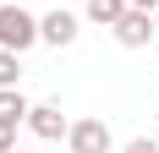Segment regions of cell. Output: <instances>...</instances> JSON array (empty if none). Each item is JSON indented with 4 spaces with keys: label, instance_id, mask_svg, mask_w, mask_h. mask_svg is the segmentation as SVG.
<instances>
[{
    "label": "cell",
    "instance_id": "cell-11",
    "mask_svg": "<svg viewBox=\"0 0 159 153\" xmlns=\"http://www.w3.org/2000/svg\"><path fill=\"white\" fill-rule=\"evenodd\" d=\"M126 6H137V11H159V0H126Z\"/></svg>",
    "mask_w": 159,
    "mask_h": 153
},
{
    "label": "cell",
    "instance_id": "cell-13",
    "mask_svg": "<svg viewBox=\"0 0 159 153\" xmlns=\"http://www.w3.org/2000/svg\"><path fill=\"white\" fill-rule=\"evenodd\" d=\"M154 28H159V11H154Z\"/></svg>",
    "mask_w": 159,
    "mask_h": 153
},
{
    "label": "cell",
    "instance_id": "cell-12",
    "mask_svg": "<svg viewBox=\"0 0 159 153\" xmlns=\"http://www.w3.org/2000/svg\"><path fill=\"white\" fill-rule=\"evenodd\" d=\"M11 153H33V148H11Z\"/></svg>",
    "mask_w": 159,
    "mask_h": 153
},
{
    "label": "cell",
    "instance_id": "cell-14",
    "mask_svg": "<svg viewBox=\"0 0 159 153\" xmlns=\"http://www.w3.org/2000/svg\"><path fill=\"white\" fill-rule=\"evenodd\" d=\"M154 142H159V131H154Z\"/></svg>",
    "mask_w": 159,
    "mask_h": 153
},
{
    "label": "cell",
    "instance_id": "cell-10",
    "mask_svg": "<svg viewBox=\"0 0 159 153\" xmlns=\"http://www.w3.org/2000/svg\"><path fill=\"white\" fill-rule=\"evenodd\" d=\"M126 153H159V142H154V137H132Z\"/></svg>",
    "mask_w": 159,
    "mask_h": 153
},
{
    "label": "cell",
    "instance_id": "cell-9",
    "mask_svg": "<svg viewBox=\"0 0 159 153\" xmlns=\"http://www.w3.org/2000/svg\"><path fill=\"white\" fill-rule=\"evenodd\" d=\"M16 148V120H0V153Z\"/></svg>",
    "mask_w": 159,
    "mask_h": 153
},
{
    "label": "cell",
    "instance_id": "cell-1",
    "mask_svg": "<svg viewBox=\"0 0 159 153\" xmlns=\"http://www.w3.org/2000/svg\"><path fill=\"white\" fill-rule=\"evenodd\" d=\"M39 44V16H28L22 6H11V0H0V49H33Z\"/></svg>",
    "mask_w": 159,
    "mask_h": 153
},
{
    "label": "cell",
    "instance_id": "cell-8",
    "mask_svg": "<svg viewBox=\"0 0 159 153\" xmlns=\"http://www.w3.org/2000/svg\"><path fill=\"white\" fill-rule=\"evenodd\" d=\"M16 76H22V55L16 49H0V88H16Z\"/></svg>",
    "mask_w": 159,
    "mask_h": 153
},
{
    "label": "cell",
    "instance_id": "cell-5",
    "mask_svg": "<svg viewBox=\"0 0 159 153\" xmlns=\"http://www.w3.org/2000/svg\"><path fill=\"white\" fill-rule=\"evenodd\" d=\"M39 38H44V44H71V38H77V16L71 11H49V16H39Z\"/></svg>",
    "mask_w": 159,
    "mask_h": 153
},
{
    "label": "cell",
    "instance_id": "cell-2",
    "mask_svg": "<svg viewBox=\"0 0 159 153\" xmlns=\"http://www.w3.org/2000/svg\"><path fill=\"white\" fill-rule=\"evenodd\" d=\"M110 33H115V44H121V49H143L159 28H154V11H137V6H126V16H121Z\"/></svg>",
    "mask_w": 159,
    "mask_h": 153
},
{
    "label": "cell",
    "instance_id": "cell-7",
    "mask_svg": "<svg viewBox=\"0 0 159 153\" xmlns=\"http://www.w3.org/2000/svg\"><path fill=\"white\" fill-rule=\"evenodd\" d=\"M28 98H22V88H0V120H16V126H22V120H28Z\"/></svg>",
    "mask_w": 159,
    "mask_h": 153
},
{
    "label": "cell",
    "instance_id": "cell-6",
    "mask_svg": "<svg viewBox=\"0 0 159 153\" xmlns=\"http://www.w3.org/2000/svg\"><path fill=\"white\" fill-rule=\"evenodd\" d=\"M126 16V0H88V22H99V28H115Z\"/></svg>",
    "mask_w": 159,
    "mask_h": 153
},
{
    "label": "cell",
    "instance_id": "cell-3",
    "mask_svg": "<svg viewBox=\"0 0 159 153\" xmlns=\"http://www.w3.org/2000/svg\"><path fill=\"white\" fill-rule=\"evenodd\" d=\"M66 142H71V153H110V126L104 120H71V131H66Z\"/></svg>",
    "mask_w": 159,
    "mask_h": 153
},
{
    "label": "cell",
    "instance_id": "cell-4",
    "mask_svg": "<svg viewBox=\"0 0 159 153\" xmlns=\"http://www.w3.org/2000/svg\"><path fill=\"white\" fill-rule=\"evenodd\" d=\"M28 126H33V137H44V142H55V137L71 131V120L61 115V104H33L28 109Z\"/></svg>",
    "mask_w": 159,
    "mask_h": 153
}]
</instances>
